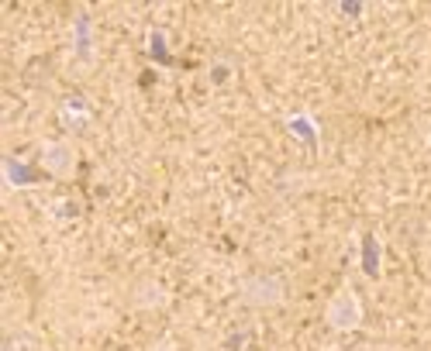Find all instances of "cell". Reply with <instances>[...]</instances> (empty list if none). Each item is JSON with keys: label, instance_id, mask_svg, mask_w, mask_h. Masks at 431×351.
Masks as SVG:
<instances>
[{"label": "cell", "instance_id": "obj_5", "mask_svg": "<svg viewBox=\"0 0 431 351\" xmlns=\"http://www.w3.org/2000/svg\"><path fill=\"white\" fill-rule=\"evenodd\" d=\"M155 351H169V348H155Z\"/></svg>", "mask_w": 431, "mask_h": 351}, {"label": "cell", "instance_id": "obj_4", "mask_svg": "<svg viewBox=\"0 0 431 351\" xmlns=\"http://www.w3.org/2000/svg\"><path fill=\"white\" fill-rule=\"evenodd\" d=\"M135 303L138 306H155V303H162V289L159 286H138L135 289Z\"/></svg>", "mask_w": 431, "mask_h": 351}, {"label": "cell", "instance_id": "obj_2", "mask_svg": "<svg viewBox=\"0 0 431 351\" xmlns=\"http://www.w3.org/2000/svg\"><path fill=\"white\" fill-rule=\"evenodd\" d=\"M359 317H362V310H359V303H355V296H352V293H342V296L328 306V320H331V327L349 330V327H355V324H359Z\"/></svg>", "mask_w": 431, "mask_h": 351}, {"label": "cell", "instance_id": "obj_3", "mask_svg": "<svg viewBox=\"0 0 431 351\" xmlns=\"http://www.w3.org/2000/svg\"><path fill=\"white\" fill-rule=\"evenodd\" d=\"M45 166H49L52 172H69V169H73V152H69L66 145H49V148H45Z\"/></svg>", "mask_w": 431, "mask_h": 351}, {"label": "cell", "instance_id": "obj_1", "mask_svg": "<svg viewBox=\"0 0 431 351\" xmlns=\"http://www.w3.org/2000/svg\"><path fill=\"white\" fill-rule=\"evenodd\" d=\"M245 293V303H256V306H273L283 299V282L273 279V275H256L242 286Z\"/></svg>", "mask_w": 431, "mask_h": 351}]
</instances>
